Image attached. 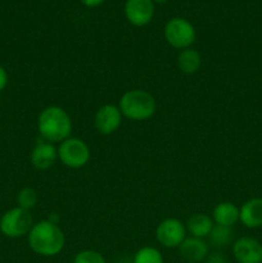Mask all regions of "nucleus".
Returning <instances> with one entry per match:
<instances>
[{
	"label": "nucleus",
	"mask_w": 262,
	"mask_h": 263,
	"mask_svg": "<svg viewBox=\"0 0 262 263\" xmlns=\"http://www.w3.org/2000/svg\"><path fill=\"white\" fill-rule=\"evenodd\" d=\"M27 241L33 253L41 257H54L63 251L66 236L57 223L43 220L33 223Z\"/></svg>",
	"instance_id": "1"
},
{
	"label": "nucleus",
	"mask_w": 262,
	"mask_h": 263,
	"mask_svg": "<svg viewBox=\"0 0 262 263\" xmlns=\"http://www.w3.org/2000/svg\"><path fill=\"white\" fill-rule=\"evenodd\" d=\"M38 131L43 140L51 144L62 143L71 136L72 120L62 107L49 105L39 115Z\"/></svg>",
	"instance_id": "2"
},
{
	"label": "nucleus",
	"mask_w": 262,
	"mask_h": 263,
	"mask_svg": "<svg viewBox=\"0 0 262 263\" xmlns=\"http://www.w3.org/2000/svg\"><path fill=\"white\" fill-rule=\"evenodd\" d=\"M118 108L123 117L131 121H145L153 117L157 110V102L146 90L133 89L123 92L118 102Z\"/></svg>",
	"instance_id": "3"
},
{
	"label": "nucleus",
	"mask_w": 262,
	"mask_h": 263,
	"mask_svg": "<svg viewBox=\"0 0 262 263\" xmlns=\"http://www.w3.org/2000/svg\"><path fill=\"white\" fill-rule=\"evenodd\" d=\"M57 149H58V159L63 166L68 168H82L89 163L91 158L89 145L79 138L69 136L68 139L59 143Z\"/></svg>",
	"instance_id": "4"
},
{
	"label": "nucleus",
	"mask_w": 262,
	"mask_h": 263,
	"mask_svg": "<svg viewBox=\"0 0 262 263\" xmlns=\"http://www.w3.org/2000/svg\"><path fill=\"white\" fill-rule=\"evenodd\" d=\"M30 211L14 207L3 213L0 217V233L10 239H18L28 235L33 226Z\"/></svg>",
	"instance_id": "5"
},
{
	"label": "nucleus",
	"mask_w": 262,
	"mask_h": 263,
	"mask_svg": "<svg viewBox=\"0 0 262 263\" xmlns=\"http://www.w3.org/2000/svg\"><path fill=\"white\" fill-rule=\"evenodd\" d=\"M163 35L169 45L180 50L192 48L197 39L194 26L182 17H174L167 21L164 25Z\"/></svg>",
	"instance_id": "6"
},
{
	"label": "nucleus",
	"mask_w": 262,
	"mask_h": 263,
	"mask_svg": "<svg viewBox=\"0 0 262 263\" xmlns=\"http://www.w3.org/2000/svg\"><path fill=\"white\" fill-rule=\"evenodd\" d=\"M186 228L179 218H164L156 229V239L164 248H179L186 238Z\"/></svg>",
	"instance_id": "7"
},
{
	"label": "nucleus",
	"mask_w": 262,
	"mask_h": 263,
	"mask_svg": "<svg viewBox=\"0 0 262 263\" xmlns=\"http://www.w3.org/2000/svg\"><path fill=\"white\" fill-rule=\"evenodd\" d=\"M122 113L118 105L104 104L97 110L94 117V127L100 135H112L121 127Z\"/></svg>",
	"instance_id": "8"
},
{
	"label": "nucleus",
	"mask_w": 262,
	"mask_h": 263,
	"mask_svg": "<svg viewBox=\"0 0 262 263\" xmlns=\"http://www.w3.org/2000/svg\"><path fill=\"white\" fill-rule=\"evenodd\" d=\"M233 256L238 263H262V243L251 236H241L233 243Z\"/></svg>",
	"instance_id": "9"
},
{
	"label": "nucleus",
	"mask_w": 262,
	"mask_h": 263,
	"mask_svg": "<svg viewBox=\"0 0 262 263\" xmlns=\"http://www.w3.org/2000/svg\"><path fill=\"white\" fill-rule=\"evenodd\" d=\"M125 15L133 26H146L154 17V3L152 0H126Z\"/></svg>",
	"instance_id": "10"
},
{
	"label": "nucleus",
	"mask_w": 262,
	"mask_h": 263,
	"mask_svg": "<svg viewBox=\"0 0 262 263\" xmlns=\"http://www.w3.org/2000/svg\"><path fill=\"white\" fill-rule=\"evenodd\" d=\"M58 159V149L49 141L38 139L32 152H31V163L39 171H46L51 168Z\"/></svg>",
	"instance_id": "11"
},
{
	"label": "nucleus",
	"mask_w": 262,
	"mask_h": 263,
	"mask_svg": "<svg viewBox=\"0 0 262 263\" xmlns=\"http://www.w3.org/2000/svg\"><path fill=\"white\" fill-rule=\"evenodd\" d=\"M177 249L185 263H200L204 261L210 253L207 240L194 236H186Z\"/></svg>",
	"instance_id": "12"
},
{
	"label": "nucleus",
	"mask_w": 262,
	"mask_h": 263,
	"mask_svg": "<svg viewBox=\"0 0 262 263\" xmlns=\"http://www.w3.org/2000/svg\"><path fill=\"white\" fill-rule=\"evenodd\" d=\"M239 221L248 229L262 228V198H252L239 208Z\"/></svg>",
	"instance_id": "13"
},
{
	"label": "nucleus",
	"mask_w": 262,
	"mask_h": 263,
	"mask_svg": "<svg viewBox=\"0 0 262 263\" xmlns=\"http://www.w3.org/2000/svg\"><path fill=\"white\" fill-rule=\"evenodd\" d=\"M211 217L215 225L233 228L239 221V208L231 202H221L213 208Z\"/></svg>",
	"instance_id": "14"
},
{
	"label": "nucleus",
	"mask_w": 262,
	"mask_h": 263,
	"mask_svg": "<svg viewBox=\"0 0 262 263\" xmlns=\"http://www.w3.org/2000/svg\"><path fill=\"white\" fill-rule=\"evenodd\" d=\"M213 226H215V222H213L212 217L205 213H195L185 222L186 233L190 236L200 239H207Z\"/></svg>",
	"instance_id": "15"
},
{
	"label": "nucleus",
	"mask_w": 262,
	"mask_h": 263,
	"mask_svg": "<svg viewBox=\"0 0 262 263\" xmlns=\"http://www.w3.org/2000/svg\"><path fill=\"white\" fill-rule=\"evenodd\" d=\"M177 67L184 74H194L202 67V55L193 48L180 50L177 55Z\"/></svg>",
	"instance_id": "16"
},
{
	"label": "nucleus",
	"mask_w": 262,
	"mask_h": 263,
	"mask_svg": "<svg viewBox=\"0 0 262 263\" xmlns=\"http://www.w3.org/2000/svg\"><path fill=\"white\" fill-rule=\"evenodd\" d=\"M234 233L233 228H225V226L215 225L211 230L210 235L207 236V243L216 251L228 248L229 246L233 244Z\"/></svg>",
	"instance_id": "17"
},
{
	"label": "nucleus",
	"mask_w": 262,
	"mask_h": 263,
	"mask_svg": "<svg viewBox=\"0 0 262 263\" xmlns=\"http://www.w3.org/2000/svg\"><path fill=\"white\" fill-rule=\"evenodd\" d=\"M133 263H163V256L154 247H143L135 253Z\"/></svg>",
	"instance_id": "18"
},
{
	"label": "nucleus",
	"mask_w": 262,
	"mask_h": 263,
	"mask_svg": "<svg viewBox=\"0 0 262 263\" xmlns=\"http://www.w3.org/2000/svg\"><path fill=\"white\" fill-rule=\"evenodd\" d=\"M38 192H36L33 187H23L22 190H20L17 194V207L22 208V210L31 211L38 203Z\"/></svg>",
	"instance_id": "19"
},
{
	"label": "nucleus",
	"mask_w": 262,
	"mask_h": 263,
	"mask_svg": "<svg viewBox=\"0 0 262 263\" xmlns=\"http://www.w3.org/2000/svg\"><path fill=\"white\" fill-rule=\"evenodd\" d=\"M73 263H107L102 253L92 249H84L74 256Z\"/></svg>",
	"instance_id": "20"
},
{
	"label": "nucleus",
	"mask_w": 262,
	"mask_h": 263,
	"mask_svg": "<svg viewBox=\"0 0 262 263\" xmlns=\"http://www.w3.org/2000/svg\"><path fill=\"white\" fill-rule=\"evenodd\" d=\"M204 262L205 263H226V259L220 251H215L208 253V256L205 257Z\"/></svg>",
	"instance_id": "21"
},
{
	"label": "nucleus",
	"mask_w": 262,
	"mask_h": 263,
	"mask_svg": "<svg viewBox=\"0 0 262 263\" xmlns=\"http://www.w3.org/2000/svg\"><path fill=\"white\" fill-rule=\"evenodd\" d=\"M7 85H8V72L7 69L0 64V91H3V90L5 89Z\"/></svg>",
	"instance_id": "22"
},
{
	"label": "nucleus",
	"mask_w": 262,
	"mask_h": 263,
	"mask_svg": "<svg viewBox=\"0 0 262 263\" xmlns=\"http://www.w3.org/2000/svg\"><path fill=\"white\" fill-rule=\"evenodd\" d=\"M81 4H84L85 7L87 8H95V7H99L100 4L105 2V0H80Z\"/></svg>",
	"instance_id": "23"
},
{
	"label": "nucleus",
	"mask_w": 262,
	"mask_h": 263,
	"mask_svg": "<svg viewBox=\"0 0 262 263\" xmlns=\"http://www.w3.org/2000/svg\"><path fill=\"white\" fill-rule=\"evenodd\" d=\"M46 220L50 221V222H53V223H57V225H58V222H59V217H58V216H57V213H51V215L49 216V217L46 218Z\"/></svg>",
	"instance_id": "24"
},
{
	"label": "nucleus",
	"mask_w": 262,
	"mask_h": 263,
	"mask_svg": "<svg viewBox=\"0 0 262 263\" xmlns=\"http://www.w3.org/2000/svg\"><path fill=\"white\" fill-rule=\"evenodd\" d=\"M153 3H166L167 0H152Z\"/></svg>",
	"instance_id": "25"
}]
</instances>
